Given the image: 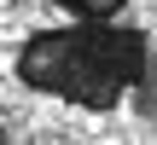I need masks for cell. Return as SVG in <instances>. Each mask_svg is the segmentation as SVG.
Segmentation results:
<instances>
[{"label":"cell","mask_w":157,"mask_h":145,"mask_svg":"<svg viewBox=\"0 0 157 145\" xmlns=\"http://www.w3.org/2000/svg\"><path fill=\"white\" fill-rule=\"evenodd\" d=\"M146 64V41L134 29H99V17H82V29L35 35L17 58V76L70 105H117L128 87H140Z\"/></svg>","instance_id":"6da1fadb"},{"label":"cell","mask_w":157,"mask_h":145,"mask_svg":"<svg viewBox=\"0 0 157 145\" xmlns=\"http://www.w3.org/2000/svg\"><path fill=\"white\" fill-rule=\"evenodd\" d=\"M64 12H76V17H111L122 0H58Z\"/></svg>","instance_id":"7a4b0ae2"}]
</instances>
